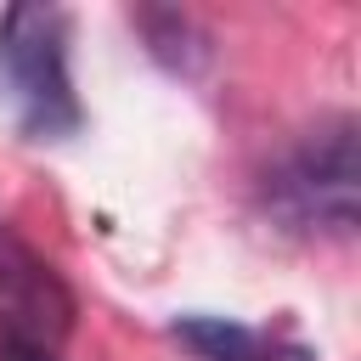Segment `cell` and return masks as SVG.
<instances>
[{
    "instance_id": "277c9868",
    "label": "cell",
    "mask_w": 361,
    "mask_h": 361,
    "mask_svg": "<svg viewBox=\"0 0 361 361\" xmlns=\"http://www.w3.org/2000/svg\"><path fill=\"white\" fill-rule=\"evenodd\" d=\"M175 338L192 350V361H322L293 327H254L237 316H180Z\"/></svg>"
},
{
    "instance_id": "6da1fadb",
    "label": "cell",
    "mask_w": 361,
    "mask_h": 361,
    "mask_svg": "<svg viewBox=\"0 0 361 361\" xmlns=\"http://www.w3.org/2000/svg\"><path fill=\"white\" fill-rule=\"evenodd\" d=\"M0 102L23 141H68L85 124L73 90L68 11L62 6H11L0 17Z\"/></svg>"
},
{
    "instance_id": "3957f363",
    "label": "cell",
    "mask_w": 361,
    "mask_h": 361,
    "mask_svg": "<svg viewBox=\"0 0 361 361\" xmlns=\"http://www.w3.org/2000/svg\"><path fill=\"white\" fill-rule=\"evenodd\" d=\"M73 293L45 254H34L0 220V361L11 355H62L73 338Z\"/></svg>"
},
{
    "instance_id": "7a4b0ae2",
    "label": "cell",
    "mask_w": 361,
    "mask_h": 361,
    "mask_svg": "<svg viewBox=\"0 0 361 361\" xmlns=\"http://www.w3.org/2000/svg\"><path fill=\"white\" fill-rule=\"evenodd\" d=\"M265 214L310 243H350L361 214V169H355V118L338 113L333 124L310 130L288 147L259 180Z\"/></svg>"
}]
</instances>
